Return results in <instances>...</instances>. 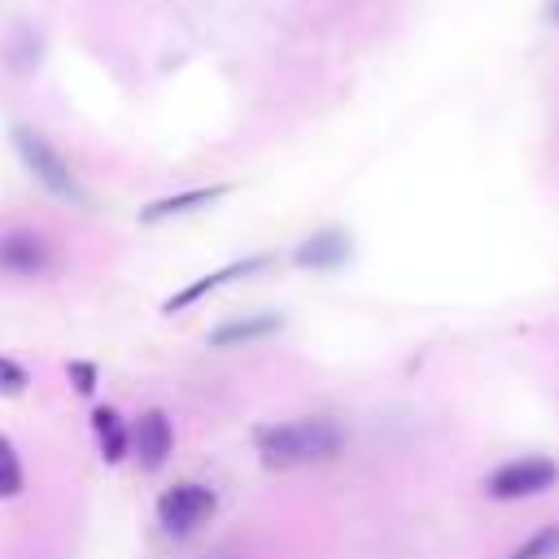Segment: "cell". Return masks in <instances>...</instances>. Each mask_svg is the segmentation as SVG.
<instances>
[{"label":"cell","mask_w":559,"mask_h":559,"mask_svg":"<svg viewBox=\"0 0 559 559\" xmlns=\"http://www.w3.org/2000/svg\"><path fill=\"white\" fill-rule=\"evenodd\" d=\"M349 253H354L349 231H341V227H323V231H314V236H306V240L297 245L293 262L306 266V271H336V266L349 262Z\"/></svg>","instance_id":"obj_8"},{"label":"cell","mask_w":559,"mask_h":559,"mask_svg":"<svg viewBox=\"0 0 559 559\" xmlns=\"http://www.w3.org/2000/svg\"><path fill=\"white\" fill-rule=\"evenodd\" d=\"M262 266H271V253L236 258V262H227V266H218V271H210V275H201V280L183 284L179 293H170V297L162 301V310H166V314H175V310H188V306H197L205 293H218L223 284H231V280H245V275H253V271H262Z\"/></svg>","instance_id":"obj_6"},{"label":"cell","mask_w":559,"mask_h":559,"mask_svg":"<svg viewBox=\"0 0 559 559\" xmlns=\"http://www.w3.org/2000/svg\"><path fill=\"white\" fill-rule=\"evenodd\" d=\"M66 371H70V384H74V393L92 397V389H96V367H92V362H83V358H74Z\"/></svg>","instance_id":"obj_15"},{"label":"cell","mask_w":559,"mask_h":559,"mask_svg":"<svg viewBox=\"0 0 559 559\" xmlns=\"http://www.w3.org/2000/svg\"><path fill=\"white\" fill-rule=\"evenodd\" d=\"M9 140H13L17 162L26 166V175H31L44 192H52L57 201H70V205H87V192H83L79 175L70 170V162L61 157V148H57L44 131H35V127L17 122V127L9 131Z\"/></svg>","instance_id":"obj_2"},{"label":"cell","mask_w":559,"mask_h":559,"mask_svg":"<svg viewBox=\"0 0 559 559\" xmlns=\"http://www.w3.org/2000/svg\"><path fill=\"white\" fill-rule=\"evenodd\" d=\"M0 271L35 280V275L52 271V245L35 231H9V236H0Z\"/></svg>","instance_id":"obj_7"},{"label":"cell","mask_w":559,"mask_h":559,"mask_svg":"<svg viewBox=\"0 0 559 559\" xmlns=\"http://www.w3.org/2000/svg\"><path fill=\"white\" fill-rule=\"evenodd\" d=\"M555 485H559V463L550 454H524V459H511L485 476V493L493 502H524V498H537Z\"/></svg>","instance_id":"obj_3"},{"label":"cell","mask_w":559,"mask_h":559,"mask_svg":"<svg viewBox=\"0 0 559 559\" xmlns=\"http://www.w3.org/2000/svg\"><path fill=\"white\" fill-rule=\"evenodd\" d=\"M17 493H22V459L13 441L0 432V498H17Z\"/></svg>","instance_id":"obj_13"},{"label":"cell","mask_w":559,"mask_h":559,"mask_svg":"<svg viewBox=\"0 0 559 559\" xmlns=\"http://www.w3.org/2000/svg\"><path fill=\"white\" fill-rule=\"evenodd\" d=\"M26 384H31L26 367H22V362H13V358H0V397H22V393H26Z\"/></svg>","instance_id":"obj_14"},{"label":"cell","mask_w":559,"mask_h":559,"mask_svg":"<svg viewBox=\"0 0 559 559\" xmlns=\"http://www.w3.org/2000/svg\"><path fill=\"white\" fill-rule=\"evenodd\" d=\"M253 445L262 467L271 472H293L310 463H332L345 450V428L332 415H301V419H280L253 428Z\"/></svg>","instance_id":"obj_1"},{"label":"cell","mask_w":559,"mask_h":559,"mask_svg":"<svg viewBox=\"0 0 559 559\" xmlns=\"http://www.w3.org/2000/svg\"><path fill=\"white\" fill-rule=\"evenodd\" d=\"M170 450H175V428H170L166 411L153 406V411L135 415V424H131V454H135V463L144 472H157L170 459Z\"/></svg>","instance_id":"obj_5"},{"label":"cell","mask_w":559,"mask_h":559,"mask_svg":"<svg viewBox=\"0 0 559 559\" xmlns=\"http://www.w3.org/2000/svg\"><path fill=\"white\" fill-rule=\"evenodd\" d=\"M507 559H559V524H542V528L528 533Z\"/></svg>","instance_id":"obj_12"},{"label":"cell","mask_w":559,"mask_h":559,"mask_svg":"<svg viewBox=\"0 0 559 559\" xmlns=\"http://www.w3.org/2000/svg\"><path fill=\"white\" fill-rule=\"evenodd\" d=\"M92 432H96V450H100L105 463H122L131 454V428L122 424V415L114 406L92 411Z\"/></svg>","instance_id":"obj_11"},{"label":"cell","mask_w":559,"mask_h":559,"mask_svg":"<svg viewBox=\"0 0 559 559\" xmlns=\"http://www.w3.org/2000/svg\"><path fill=\"white\" fill-rule=\"evenodd\" d=\"M214 507H218V498H214L210 485L179 480V485L162 489V498H157V524H162L166 537H192L201 524H210Z\"/></svg>","instance_id":"obj_4"},{"label":"cell","mask_w":559,"mask_h":559,"mask_svg":"<svg viewBox=\"0 0 559 559\" xmlns=\"http://www.w3.org/2000/svg\"><path fill=\"white\" fill-rule=\"evenodd\" d=\"M231 188L227 183H210V188H183V192H170V197H157L140 210V223H166V218H179V214H192V210H205L214 205L218 197H227Z\"/></svg>","instance_id":"obj_9"},{"label":"cell","mask_w":559,"mask_h":559,"mask_svg":"<svg viewBox=\"0 0 559 559\" xmlns=\"http://www.w3.org/2000/svg\"><path fill=\"white\" fill-rule=\"evenodd\" d=\"M280 328H284V319H280V314H271V310H262V314H249V319H231V323H218V328L210 332V345H214V349H231V345L266 341V336H275Z\"/></svg>","instance_id":"obj_10"}]
</instances>
